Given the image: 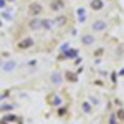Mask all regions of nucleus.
I'll list each match as a JSON object with an SVG mask.
<instances>
[{
    "mask_svg": "<svg viewBox=\"0 0 124 124\" xmlns=\"http://www.w3.org/2000/svg\"><path fill=\"white\" fill-rule=\"evenodd\" d=\"M106 22L104 20H96V22H93V31H103V30H106Z\"/></svg>",
    "mask_w": 124,
    "mask_h": 124,
    "instance_id": "2",
    "label": "nucleus"
},
{
    "mask_svg": "<svg viewBox=\"0 0 124 124\" xmlns=\"http://www.w3.org/2000/svg\"><path fill=\"white\" fill-rule=\"evenodd\" d=\"M0 124H7V121H5V119H3V121H2V123H0Z\"/></svg>",
    "mask_w": 124,
    "mask_h": 124,
    "instance_id": "25",
    "label": "nucleus"
},
{
    "mask_svg": "<svg viewBox=\"0 0 124 124\" xmlns=\"http://www.w3.org/2000/svg\"><path fill=\"white\" fill-rule=\"evenodd\" d=\"M117 116H119L121 119H124V111H123V109H121V111H117Z\"/></svg>",
    "mask_w": 124,
    "mask_h": 124,
    "instance_id": "22",
    "label": "nucleus"
},
{
    "mask_svg": "<svg viewBox=\"0 0 124 124\" xmlns=\"http://www.w3.org/2000/svg\"><path fill=\"white\" fill-rule=\"evenodd\" d=\"M109 123H111V124H116V117H114V116H111V121H109Z\"/></svg>",
    "mask_w": 124,
    "mask_h": 124,
    "instance_id": "23",
    "label": "nucleus"
},
{
    "mask_svg": "<svg viewBox=\"0 0 124 124\" xmlns=\"http://www.w3.org/2000/svg\"><path fill=\"white\" fill-rule=\"evenodd\" d=\"M0 27H2V20H0Z\"/></svg>",
    "mask_w": 124,
    "mask_h": 124,
    "instance_id": "26",
    "label": "nucleus"
},
{
    "mask_svg": "<svg viewBox=\"0 0 124 124\" xmlns=\"http://www.w3.org/2000/svg\"><path fill=\"white\" fill-rule=\"evenodd\" d=\"M15 106L13 104H2L0 106V113H7V111H12Z\"/></svg>",
    "mask_w": 124,
    "mask_h": 124,
    "instance_id": "14",
    "label": "nucleus"
},
{
    "mask_svg": "<svg viewBox=\"0 0 124 124\" xmlns=\"http://www.w3.org/2000/svg\"><path fill=\"white\" fill-rule=\"evenodd\" d=\"M30 46H33V38H23V40L18 43V48H22V50L30 48Z\"/></svg>",
    "mask_w": 124,
    "mask_h": 124,
    "instance_id": "6",
    "label": "nucleus"
},
{
    "mask_svg": "<svg viewBox=\"0 0 124 124\" xmlns=\"http://www.w3.org/2000/svg\"><path fill=\"white\" fill-rule=\"evenodd\" d=\"M53 104H55V106H60V104H61V99H60V96H55V98H53Z\"/></svg>",
    "mask_w": 124,
    "mask_h": 124,
    "instance_id": "17",
    "label": "nucleus"
},
{
    "mask_svg": "<svg viewBox=\"0 0 124 124\" xmlns=\"http://www.w3.org/2000/svg\"><path fill=\"white\" fill-rule=\"evenodd\" d=\"M15 66H17V63H15V61H7V63H3L2 70H3V71H7V73H10V71H13V70H15Z\"/></svg>",
    "mask_w": 124,
    "mask_h": 124,
    "instance_id": "9",
    "label": "nucleus"
},
{
    "mask_svg": "<svg viewBox=\"0 0 124 124\" xmlns=\"http://www.w3.org/2000/svg\"><path fill=\"white\" fill-rule=\"evenodd\" d=\"M89 7L93 10H101L104 7V2H103V0H91V2H89Z\"/></svg>",
    "mask_w": 124,
    "mask_h": 124,
    "instance_id": "7",
    "label": "nucleus"
},
{
    "mask_svg": "<svg viewBox=\"0 0 124 124\" xmlns=\"http://www.w3.org/2000/svg\"><path fill=\"white\" fill-rule=\"evenodd\" d=\"M7 7V0H0V8H5Z\"/></svg>",
    "mask_w": 124,
    "mask_h": 124,
    "instance_id": "20",
    "label": "nucleus"
},
{
    "mask_svg": "<svg viewBox=\"0 0 124 124\" xmlns=\"http://www.w3.org/2000/svg\"><path fill=\"white\" fill-rule=\"evenodd\" d=\"M94 41H96V38L93 37V35H89V33H88V35H83V37H81V43H83L85 46H89V45H93Z\"/></svg>",
    "mask_w": 124,
    "mask_h": 124,
    "instance_id": "4",
    "label": "nucleus"
},
{
    "mask_svg": "<svg viewBox=\"0 0 124 124\" xmlns=\"http://www.w3.org/2000/svg\"><path fill=\"white\" fill-rule=\"evenodd\" d=\"M3 119H5V121H7V123H12V121H15V119H17V117H15V116H5V117H3Z\"/></svg>",
    "mask_w": 124,
    "mask_h": 124,
    "instance_id": "18",
    "label": "nucleus"
},
{
    "mask_svg": "<svg viewBox=\"0 0 124 124\" xmlns=\"http://www.w3.org/2000/svg\"><path fill=\"white\" fill-rule=\"evenodd\" d=\"M13 2H15V0H7V3H13Z\"/></svg>",
    "mask_w": 124,
    "mask_h": 124,
    "instance_id": "24",
    "label": "nucleus"
},
{
    "mask_svg": "<svg viewBox=\"0 0 124 124\" xmlns=\"http://www.w3.org/2000/svg\"><path fill=\"white\" fill-rule=\"evenodd\" d=\"M50 7H51L53 12H60V10L65 8V2H63V0H53V2L50 3Z\"/></svg>",
    "mask_w": 124,
    "mask_h": 124,
    "instance_id": "3",
    "label": "nucleus"
},
{
    "mask_svg": "<svg viewBox=\"0 0 124 124\" xmlns=\"http://www.w3.org/2000/svg\"><path fill=\"white\" fill-rule=\"evenodd\" d=\"M41 12H43V5H41L40 2H31L28 5V13L31 17H38Z\"/></svg>",
    "mask_w": 124,
    "mask_h": 124,
    "instance_id": "1",
    "label": "nucleus"
},
{
    "mask_svg": "<svg viewBox=\"0 0 124 124\" xmlns=\"http://www.w3.org/2000/svg\"><path fill=\"white\" fill-rule=\"evenodd\" d=\"M76 13H78V20H79V23H83L86 20V8L85 7H79V8L76 10Z\"/></svg>",
    "mask_w": 124,
    "mask_h": 124,
    "instance_id": "10",
    "label": "nucleus"
},
{
    "mask_svg": "<svg viewBox=\"0 0 124 124\" xmlns=\"http://www.w3.org/2000/svg\"><path fill=\"white\" fill-rule=\"evenodd\" d=\"M2 18L12 20V18H13V15H12V12H10V10H3V12H2Z\"/></svg>",
    "mask_w": 124,
    "mask_h": 124,
    "instance_id": "15",
    "label": "nucleus"
},
{
    "mask_svg": "<svg viewBox=\"0 0 124 124\" xmlns=\"http://www.w3.org/2000/svg\"><path fill=\"white\" fill-rule=\"evenodd\" d=\"M89 101H91V103H93V104H98V103H99V101H98V99H96V98H93V96H91V98H89Z\"/></svg>",
    "mask_w": 124,
    "mask_h": 124,
    "instance_id": "21",
    "label": "nucleus"
},
{
    "mask_svg": "<svg viewBox=\"0 0 124 124\" xmlns=\"http://www.w3.org/2000/svg\"><path fill=\"white\" fill-rule=\"evenodd\" d=\"M28 27H30L31 30H37V28H40V27H41V20H40L38 17H33V20H31V22L28 23Z\"/></svg>",
    "mask_w": 124,
    "mask_h": 124,
    "instance_id": "8",
    "label": "nucleus"
},
{
    "mask_svg": "<svg viewBox=\"0 0 124 124\" xmlns=\"http://www.w3.org/2000/svg\"><path fill=\"white\" fill-rule=\"evenodd\" d=\"M65 22H66V17H65V15H60V17L55 20V23H56V25H63Z\"/></svg>",
    "mask_w": 124,
    "mask_h": 124,
    "instance_id": "16",
    "label": "nucleus"
},
{
    "mask_svg": "<svg viewBox=\"0 0 124 124\" xmlns=\"http://www.w3.org/2000/svg\"><path fill=\"white\" fill-rule=\"evenodd\" d=\"M66 76L70 78V81H76V75H73V73H66Z\"/></svg>",
    "mask_w": 124,
    "mask_h": 124,
    "instance_id": "19",
    "label": "nucleus"
},
{
    "mask_svg": "<svg viewBox=\"0 0 124 124\" xmlns=\"http://www.w3.org/2000/svg\"><path fill=\"white\" fill-rule=\"evenodd\" d=\"M76 56H78L76 50H66V53L63 55V58H76Z\"/></svg>",
    "mask_w": 124,
    "mask_h": 124,
    "instance_id": "12",
    "label": "nucleus"
},
{
    "mask_svg": "<svg viewBox=\"0 0 124 124\" xmlns=\"http://www.w3.org/2000/svg\"><path fill=\"white\" fill-rule=\"evenodd\" d=\"M55 25H56L55 20H51V18H43L41 20V28H45V30H51Z\"/></svg>",
    "mask_w": 124,
    "mask_h": 124,
    "instance_id": "5",
    "label": "nucleus"
},
{
    "mask_svg": "<svg viewBox=\"0 0 124 124\" xmlns=\"http://www.w3.org/2000/svg\"><path fill=\"white\" fill-rule=\"evenodd\" d=\"M81 108H83V113H86V114H89V113L93 111V108H91V103H83V104H81Z\"/></svg>",
    "mask_w": 124,
    "mask_h": 124,
    "instance_id": "13",
    "label": "nucleus"
},
{
    "mask_svg": "<svg viewBox=\"0 0 124 124\" xmlns=\"http://www.w3.org/2000/svg\"><path fill=\"white\" fill-rule=\"evenodd\" d=\"M63 79H61V73H58V71H55L53 75H51V83H55V85H60Z\"/></svg>",
    "mask_w": 124,
    "mask_h": 124,
    "instance_id": "11",
    "label": "nucleus"
}]
</instances>
